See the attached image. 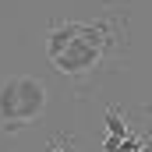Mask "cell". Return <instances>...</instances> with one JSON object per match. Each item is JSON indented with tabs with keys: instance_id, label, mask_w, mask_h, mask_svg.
I'll return each instance as SVG.
<instances>
[{
	"instance_id": "obj_1",
	"label": "cell",
	"mask_w": 152,
	"mask_h": 152,
	"mask_svg": "<svg viewBox=\"0 0 152 152\" xmlns=\"http://www.w3.org/2000/svg\"><path fill=\"white\" fill-rule=\"evenodd\" d=\"M124 50H127V18L110 4L88 21L60 18L46 32L50 64L78 88H88L103 71H110Z\"/></svg>"
},
{
	"instance_id": "obj_2",
	"label": "cell",
	"mask_w": 152,
	"mask_h": 152,
	"mask_svg": "<svg viewBox=\"0 0 152 152\" xmlns=\"http://www.w3.org/2000/svg\"><path fill=\"white\" fill-rule=\"evenodd\" d=\"M46 103H50L46 81L32 78V75H18V131L36 124L39 117L46 113Z\"/></svg>"
},
{
	"instance_id": "obj_3",
	"label": "cell",
	"mask_w": 152,
	"mask_h": 152,
	"mask_svg": "<svg viewBox=\"0 0 152 152\" xmlns=\"http://www.w3.org/2000/svg\"><path fill=\"white\" fill-rule=\"evenodd\" d=\"M0 127L18 134V75L0 78Z\"/></svg>"
},
{
	"instance_id": "obj_6",
	"label": "cell",
	"mask_w": 152,
	"mask_h": 152,
	"mask_svg": "<svg viewBox=\"0 0 152 152\" xmlns=\"http://www.w3.org/2000/svg\"><path fill=\"white\" fill-rule=\"evenodd\" d=\"M131 152H152V134H142V142H138V149Z\"/></svg>"
},
{
	"instance_id": "obj_4",
	"label": "cell",
	"mask_w": 152,
	"mask_h": 152,
	"mask_svg": "<svg viewBox=\"0 0 152 152\" xmlns=\"http://www.w3.org/2000/svg\"><path fill=\"white\" fill-rule=\"evenodd\" d=\"M103 120H106V138H127L131 134V117H127V110H120V106H106V113H103Z\"/></svg>"
},
{
	"instance_id": "obj_7",
	"label": "cell",
	"mask_w": 152,
	"mask_h": 152,
	"mask_svg": "<svg viewBox=\"0 0 152 152\" xmlns=\"http://www.w3.org/2000/svg\"><path fill=\"white\" fill-rule=\"evenodd\" d=\"M145 110H149V117H152V106H145Z\"/></svg>"
},
{
	"instance_id": "obj_5",
	"label": "cell",
	"mask_w": 152,
	"mask_h": 152,
	"mask_svg": "<svg viewBox=\"0 0 152 152\" xmlns=\"http://www.w3.org/2000/svg\"><path fill=\"white\" fill-rule=\"evenodd\" d=\"M46 152H75V138H53Z\"/></svg>"
}]
</instances>
